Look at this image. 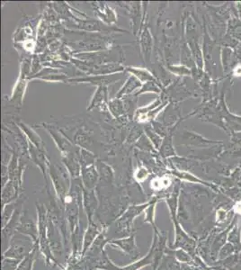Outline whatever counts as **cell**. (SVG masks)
Instances as JSON below:
<instances>
[{"instance_id": "16", "label": "cell", "mask_w": 241, "mask_h": 270, "mask_svg": "<svg viewBox=\"0 0 241 270\" xmlns=\"http://www.w3.org/2000/svg\"><path fill=\"white\" fill-rule=\"evenodd\" d=\"M71 77L68 76L63 71L60 69L52 68H43L40 70L35 75L29 77L28 80H34V79H39L46 82H68V79Z\"/></svg>"}, {"instance_id": "30", "label": "cell", "mask_w": 241, "mask_h": 270, "mask_svg": "<svg viewBox=\"0 0 241 270\" xmlns=\"http://www.w3.org/2000/svg\"><path fill=\"white\" fill-rule=\"evenodd\" d=\"M108 111L115 119H121L126 115L125 107L122 98H111L107 104Z\"/></svg>"}, {"instance_id": "35", "label": "cell", "mask_w": 241, "mask_h": 270, "mask_svg": "<svg viewBox=\"0 0 241 270\" xmlns=\"http://www.w3.org/2000/svg\"><path fill=\"white\" fill-rule=\"evenodd\" d=\"M152 198V202H151V205H149L146 210H145V220H144V223H150L154 231L158 230V228L156 225L155 223V210H156V206L158 202L159 201V199L157 197H151Z\"/></svg>"}, {"instance_id": "3", "label": "cell", "mask_w": 241, "mask_h": 270, "mask_svg": "<svg viewBox=\"0 0 241 270\" xmlns=\"http://www.w3.org/2000/svg\"><path fill=\"white\" fill-rule=\"evenodd\" d=\"M49 176L53 186L56 197L63 205L65 198L71 187L72 178L68 169L62 162H51L50 160Z\"/></svg>"}, {"instance_id": "17", "label": "cell", "mask_w": 241, "mask_h": 270, "mask_svg": "<svg viewBox=\"0 0 241 270\" xmlns=\"http://www.w3.org/2000/svg\"><path fill=\"white\" fill-rule=\"evenodd\" d=\"M17 232L28 236L34 241L35 244L38 245V237H39L38 223L29 215L28 212H25L23 213L18 225Z\"/></svg>"}, {"instance_id": "20", "label": "cell", "mask_w": 241, "mask_h": 270, "mask_svg": "<svg viewBox=\"0 0 241 270\" xmlns=\"http://www.w3.org/2000/svg\"><path fill=\"white\" fill-rule=\"evenodd\" d=\"M29 80L27 79H22L18 78L17 81L14 84L10 98L8 100V104L11 106H14L16 109H21L24 103L25 92L27 89Z\"/></svg>"}, {"instance_id": "34", "label": "cell", "mask_w": 241, "mask_h": 270, "mask_svg": "<svg viewBox=\"0 0 241 270\" xmlns=\"http://www.w3.org/2000/svg\"><path fill=\"white\" fill-rule=\"evenodd\" d=\"M152 263H153V252H152V249L150 248V251L146 257L136 260L135 262L131 265L122 266V270H140L144 266H152Z\"/></svg>"}, {"instance_id": "40", "label": "cell", "mask_w": 241, "mask_h": 270, "mask_svg": "<svg viewBox=\"0 0 241 270\" xmlns=\"http://www.w3.org/2000/svg\"><path fill=\"white\" fill-rule=\"evenodd\" d=\"M166 69L169 70L171 74L175 76H178V77H186V76H190V69L187 66L183 64L180 65H168Z\"/></svg>"}, {"instance_id": "4", "label": "cell", "mask_w": 241, "mask_h": 270, "mask_svg": "<svg viewBox=\"0 0 241 270\" xmlns=\"http://www.w3.org/2000/svg\"><path fill=\"white\" fill-rule=\"evenodd\" d=\"M35 246L34 241L31 238L16 231L11 239L9 247L2 253V257L23 260L31 254Z\"/></svg>"}, {"instance_id": "6", "label": "cell", "mask_w": 241, "mask_h": 270, "mask_svg": "<svg viewBox=\"0 0 241 270\" xmlns=\"http://www.w3.org/2000/svg\"><path fill=\"white\" fill-rule=\"evenodd\" d=\"M25 201H26V196L22 194L20 197L18 198L17 207L14 210V214L7 225L1 230V245H2L3 252L6 251L8 248L11 239L17 231L18 225L24 213V205Z\"/></svg>"}, {"instance_id": "22", "label": "cell", "mask_w": 241, "mask_h": 270, "mask_svg": "<svg viewBox=\"0 0 241 270\" xmlns=\"http://www.w3.org/2000/svg\"><path fill=\"white\" fill-rule=\"evenodd\" d=\"M80 179L84 188L88 190H96L99 183V174L97 171L96 164L82 168Z\"/></svg>"}, {"instance_id": "32", "label": "cell", "mask_w": 241, "mask_h": 270, "mask_svg": "<svg viewBox=\"0 0 241 270\" xmlns=\"http://www.w3.org/2000/svg\"><path fill=\"white\" fill-rule=\"evenodd\" d=\"M133 146L137 148L139 151H142V152H146V153L153 155L158 154V151L155 149L153 144L151 143V140L146 136L145 133H143L140 137V139L137 140Z\"/></svg>"}, {"instance_id": "29", "label": "cell", "mask_w": 241, "mask_h": 270, "mask_svg": "<svg viewBox=\"0 0 241 270\" xmlns=\"http://www.w3.org/2000/svg\"><path fill=\"white\" fill-rule=\"evenodd\" d=\"M173 132L174 130H171L170 133L164 138L161 146L158 150V155L163 159H169L172 157L177 156L174 145H173Z\"/></svg>"}, {"instance_id": "19", "label": "cell", "mask_w": 241, "mask_h": 270, "mask_svg": "<svg viewBox=\"0 0 241 270\" xmlns=\"http://www.w3.org/2000/svg\"><path fill=\"white\" fill-rule=\"evenodd\" d=\"M95 14L105 25L114 26L117 22V14L115 11L109 7L105 2H93L92 3Z\"/></svg>"}, {"instance_id": "14", "label": "cell", "mask_w": 241, "mask_h": 270, "mask_svg": "<svg viewBox=\"0 0 241 270\" xmlns=\"http://www.w3.org/2000/svg\"><path fill=\"white\" fill-rule=\"evenodd\" d=\"M135 238L136 235L134 232L129 237L109 241L107 245H110L114 248H118L120 250L125 253L126 255L129 256L132 260H136L140 257V250L137 246Z\"/></svg>"}, {"instance_id": "7", "label": "cell", "mask_w": 241, "mask_h": 270, "mask_svg": "<svg viewBox=\"0 0 241 270\" xmlns=\"http://www.w3.org/2000/svg\"><path fill=\"white\" fill-rule=\"evenodd\" d=\"M42 125L43 129L50 134L54 143L56 144L58 150L61 152V156L80 152V147L69 140L68 137L65 135L64 133L58 129L56 126L50 123H43Z\"/></svg>"}, {"instance_id": "2", "label": "cell", "mask_w": 241, "mask_h": 270, "mask_svg": "<svg viewBox=\"0 0 241 270\" xmlns=\"http://www.w3.org/2000/svg\"><path fill=\"white\" fill-rule=\"evenodd\" d=\"M36 211H37V223H38V230H39V237H38V248L39 251L44 257L46 260L47 266H58L61 267V270H64V266L61 263L58 262L55 259L51 249H50V242L48 238V211L47 206L36 203Z\"/></svg>"}, {"instance_id": "24", "label": "cell", "mask_w": 241, "mask_h": 270, "mask_svg": "<svg viewBox=\"0 0 241 270\" xmlns=\"http://www.w3.org/2000/svg\"><path fill=\"white\" fill-rule=\"evenodd\" d=\"M103 230V228L96 221L88 223L87 229L83 236L82 258Z\"/></svg>"}, {"instance_id": "8", "label": "cell", "mask_w": 241, "mask_h": 270, "mask_svg": "<svg viewBox=\"0 0 241 270\" xmlns=\"http://www.w3.org/2000/svg\"><path fill=\"white\" fill-rule=\"evenodd\" d=\"M69 27L71 28L79 29L86 32H104V33H112V32H126L127 31L123 29L119 28L110 25H105L100 20H95V19H86V20H80L75 19L68 23Z\"/></svg>"}, {"instance_id": "38", "label": "cell", "mask_w": 241, "mask_h": 270, "mask_svg": "<svg viewBox=\"0 0 241 270\" xmlns=\"http://www.w3.org/2000/svg\"><path fill=\"white\" fill-rule=\"evenodd\" d=\"M18 205V199L16 201L12 202L8 205H5L2 208V215H1V227L7 225L8 222L10 221L12 216L14 214V210L16 209Z\"/></svg>"}, {"instance_id": "26", "label": "cell", "mask_w": 241, "mask_h": 270, "mask_svg": "<svg viewBox=\"0 0 241 270\" xmlns=\"http://www.w3.org/2000/svg\"><path fill=\"white\" fill-rule=\"evenodd\" d=\"M142 85H143V83L140 82L136 77L129 74L128 78L126 79L124 84L122 85V87L119 89L118 92L115 95V97L123 98V97L134 95L138 90L140 89Z\"/></svg>"}, {"instance_id": "13", "label": "cell", "mask_w": 241, "mask_h": 270, "mask_svg": "<svg viewBox=\"0 0 241 270\" xmlns=\"http://www.w3.org/2000/svg\"><path fill=\"white\" fill-rule=\"evenodd\" d=\"M48 238L50 242V249L55 259L63 258L66 262V251H65L64 241L61 230L48 218Z\"/></svg>"}, {"instance_id": "10", "label": "cell", "mask_w": 241, "mask_h": 270, "mask_svg": "<svg viewBox=\"0 0 241 270\" xmlns=\"http://www.w3.org/2000/svg\"><path fill=\"white\" fill-rule=\"evenodd\" d=\"M28 151L30 159L39 168L41 172L43 174V178L45 180L47 194L49 196L52 195L50 192V182H49V166H50V158L48 157L47 153L40 151L31 143H29Z\"/></svg>"}, {"instance_id": "42", "label": "cell", "mask_w": 241, "mask_h": 270, "mask_svg": "<svg viewBox=\"0 0 241 270\" xmlns=\"http://www.w3.org/2000/svg\"><path fill=\"white\" fill-rule=\"evenodd\" d=\"M234 210H235V212L241 213V202H238V203L236 204L235 207H234Z\"/></svg>"}, {"instance_id": "37", "label": "cell", "mask_w": 241, "mask_h": 270, "mask_svg": "<svg viewBox=\"0 0 241 270\" xmlns=\"http://www.w3.org/2000/svg\"><path fill=\"white\" fill-rule=\"evenodd\" d=\"M98 158H99L97 157V155L95 154L93 151L85 148H80V163L82 168L96 164Z\"/></svg>"}, {"instance_id": "1", "label": "cell", "mask_w": 241, "mask_h": 270, "mask_svg": "<svg viewBox=\"0 0 241 270\" xmlns=\"http://www.w3.org/2000/svg\"><path fill=\"white\" fill-rule=\"evenodd\" d=\"M151 202H152V198L143 204L129 205L122 215L115 220L107 229H104L108 240L112 241L116 239L129 237L132 234L134 233L135 232L133 228L134 219L137 216L140 215L141 212H145L149 205H151Z\"/></svg>"}, {"instance_id": "5", "label": "cell", "mask_w": 241, "mask_h": 270, "mask_svg": "<svg viewBox=\"0 0 241 270\" xmlns=\"http://www.w3.org/2000/svg\"><path fill=\"white\" fill-rule=\"evenodd\" d=\"M116 5L125 9L131 20L133 35L138 37L145 25L147 2H118Z\"/></svg>"}, {"instance_id": "9", "label": "cell", "mask_w": 241, "mask_h": 270, "mask_svg": "<svg viewBox=\"0 0 241 270\" xmlns=\"http://www.w3.org/2000/svg\"><path fill=\"white\" fill-rule=\"evenodd\" d=\"M124 73V72H123ZM123 73H117L113 75H84L81 77L70 78L68 82L69 84H87L90 86H109L110 85L121 80L124 77Z\"/></svg>"}, {"instance_id": "21", "label": "cell", "mask_w": 241, "mask_h": 270, "mask_svg": "<svg viewBox=\"0 0 241 270\" xmlns=\"http://www.w3.org/2000/svg\"><path fill=\"white\" fill-rule=\"evenodd\" d=\"M96 167L99 174L98 186H103V187L114 186L115 184V172L113 167L101 158L97 159Z\"/></svg>"}, {"instance_id": "11", "label": "cell", "mask_w": 241, "mask_h": 270, "mask_svg": "<svg viewBox=\"0 0 241 270\" xmlns=\"http://www.w3.org/2000/svg\"><path fill=\"white\" fill-rule=\"evenodd\" d=\"M139 44L140 47V54L144 61V64L147 68H151L153 49H154V37L151 33V29L146 24L139 34Z\"/></svg>"}, {"instance_id": "36", "label": "cell", "mask_w": 241, "mask_h": 270, "mask_svg": "<svg viewBox=\"0 0 241 270\" xmlns=\"http://www.w3.org/2000/svg\"><path fill=\"white\" fill-rule=\"evenodd\" d=\"M143 129L144 133L146 134V136L150 139L155 149L158 151L159 148L161 146L162 142H163L164 138L156 133L154 130L152 129L151 124H145V125H143Z\"/></svg>"}, {"instance_id": "39", "label": "cell", "mask_w": 241, "mask_h": 270, "mask_svg": "<svg viewBox=\"0 0 241 270\" xmlns=\"http://www.w3.org/2000/svg\"><path fill=\"white\" fill-rule=\"evenodd\" d=\"M150 175H151V170L147 169L146 166L143 165L141 162L133 172V179L138 184L143 183L144 181L147 179Z\"/></svg>"}, {"instance_id": "31", "label": "cell", "mask_w": 241, "mask_h": 270, "mask_svg": "<svg viewBox=\"0 0 241 270\" xmlns=\"http://www.w3.org/2000/svg\"><path fill=\"white\" fill-rule=\"evenodd\" d=\"M163 89L164 87L158 81H149V82L143 83L142 86L137 91L136 93L134 94V96L139 97L140 95L146 93H154L160 96Z\"/></svg>"}, {"instance_id": "27", "label": "cell", "mask_w": 241, "mask_h": 270, "mask_svg": "<svg viewBox=\"0 0 241 270\" xmlns=\"http://www.w3.org/2000/svg\"><path fill=\"white\" fill-rule=\"evenodd\" d=\"M21 189L18 188L15 184L9 180L8 183L2 187V193H1V205L2 208L5 205L10 204L12 202L16 201L20 197L23 193Z\"/></svg>"}, {"instance_id": "41", "label": "cell", "mask_w": 241, "mask_h": 270, "mask_svg": "<svg viewBox=\"0 0 241 270\" xmlns=\"http://www.w3.org/2000/svg\"><path fill=\"white\" fill-rule=\"evenodd\" d=\"M22 260L12 259V258H4L2 257V265L1 270H17Z\"/></svg>"}, {"instance_id": "33", "label": "cell", "mask_w": 241, "mask_h": 270, "mask_svg": "<svg viewBox=\"0 0 241 270\" xmlns=\"http://www.w3.org/2000/svg\"><path fill=\"white\" fill-rule=\"evenodd\" d=\"M123 103H124V107H125V116L129 120H132L134 117L135 112L138 109V102H139V97L132 95L128 97L122 98Z\"/></svg>"}, {"instance_id": "18", "label": "cell", "mask_w": 241, "mask_h": 270, "mask_svg": "<svg viewBox=\"0 0 241 270\" xmlns=\"http://www.w3.org/2000/svg\"><path fill=\"white\" fill-rule=\"evenodd\" d=\"M110 99L107 86H98L91 97L86 111H92L94 109H99L101 112L108 110L107 104Z\"/></svg>"}, {"instance_id": "15", "label": "cell", "mask_w": 241, "mask_h": 270, "mask_svg": "<svg viewBox=\"0 0 241 270\" xmlns=\"http://www.w3.org/2000/svg\"><path fill=\"white\" fill-rule=\"evenodd\" d=\"M82 205L88 223L95 221V216L99 207V199L96 190H88L83 187Z\"/></svg>"}, {"instance_id": "25", "label": "cell", "mask_w": 241, "mask_h": 270, "mask_svg": "<svg viewBox=\"0 0 241 270\" xmlns=\"http://www.w3.org/2000/svg\"><path fill=\"white\" fill-rule=\"evenodd\" d=\"M17 126L19 127V129L21 130L22 133L25 134V136L26 137L29 143L32 144L34 147L37 148L40 151L47 153L45 143L43 142V140H42V138L40 137L39 134L36 133L35 131L32 129L31 126H29L28 124H26V123L23 122H18Z\"/></svg>"}, {"instance_id": "28", "label": "cell", "mask_w": 241, "mask_h": 270, "mask_svg": "<svg viewBox=\"0 0 241 270\" xmlns=\"http://www.w3.org/2000/svg\"><path fill=\"white\" fill-rule=\"evenodd\" d=\"M125 71L129 72L131 75L136 77L140 82L146 83L149 82V81H158L159 82L158 79L156 78V76L154 75V73L151 71L150 68H141V67H137V66H127L125 68Z\"/></svg>"}, {"instance_id": "23", "label": "cell", "mask_w": 241, "mask_h": 270, "mask_svg": "<svg viewBox=\"0 0 241 270\" xmlns=\"http://www.w3.org/2000/svg\"><path fill=\"white\" fill-rule=\"evenodd\" d=\"M61 162L68 169L72 179L80 178L81 170H82V166L80 163V152L61 156Z\"/></svg>"}, {"instance_id": "12", "label": "cell", "mask_w": 241, "mask_h": 270, "mask_svg": "<svg viewBox=\"0 0 241 270\" xmlns=\"http://www.w3.org/2000/svg\"><path fill=\"white\" fill-rule=\"evenodd\" d=\"M111 46V43L108 42V40L100 38V37H91L86 38L84 40L76 41L74 43L69 44V48H74L79 51L83 52H97V51H103V50H109V47Z\"/></svg>"}]
</instances>
